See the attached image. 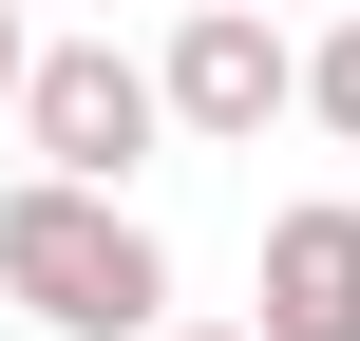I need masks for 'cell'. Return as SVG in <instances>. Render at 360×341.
<instances>
[{
    "label": "cell",
    "instance_id": "6da1fadb",
    "mask_svg": "<svg viewBox=\"0 0 360 341\" xmlns=\"http://www.w3.org/2000/svg\"><path fill=\"white\" fill-rule=\"evenodd\" d=\"M0 304L57 323V341H152V323H171V247H152L114 190L19 171V190H0Z\"/></svg>",
    "mask_w": 360,
    "mask_h": 341
},
{
    "label": "cell",
    "instance_id": "7a4b0ae2",
    "mask_svg": "<svg viewBox=\"0 0 360 341\" xmlns=\"http://www.w3.org/2000/svg\"><path fill=\"white\" fill-rule=\"evenodd\" d=\"M152 133H171L152 57H114V38H38V57H19V152H38L57 190H133Z\"/></svg>",
    "mask_w": 360,
    "mask_h": 341
},
{
    "label": "cell",
    "instance_id": "3957f363",
    "mask_svg": "<svg viewBox=\"0 0 360 341\" xmlns=\"http://www.w3.org/2000/svg\"><path fill=\"white\" fill-rule=\"evenodd\" d=\"M152 95H171V133L247 152L266 114H304V57H285V19H266V0H190V19H171V57H152Z\"/></svg>",
    "mask_w": 360,
    "mask_h": 341
},
{
    "label": "cell",
    "instance_id": "277c9868",
    "mask_svg": "<svg viewBox=\"0 0 360 341\" xmlns=\"http://www.w3.org/2000/svg\"><path fill=\"white\" fill-rule=\"evenodd\" d=\"M247 341H360V209H285V228H266Z\"/></svg>",
    "mask_w": 360,
    "mask_h": 341
},
{
    "label": "cell",
    "instance_id": "5b68a950",
    "mask_svg": "<svg viewBox=\"0 0 360 341\" xmlns=\"http://www.w3.org/2000/svg\"><path fill=\"white\" fill-rule=\"evenodd\" d=\"M304 114H323V133H360V19L323 38V57H304Z\"/></svg>",
    "mask_w": 360,
    "mask_h": 341
},
{
    "label": "cell",
    "instance_id": "8992f818",
    "mask_svg": "<svg viewBox=\"0 0 360 341\" xmlns=\"http://www.w3.org/2000/svg\"><path fill=\"white\" fill-rule=\"evenodd\" d=\"M19 57H38V38H19V0H0V114H19Z\"/></svg>",
    "mask_w": 360,
    "mask_h": 341
},
{
    "label": "cell",
    "instance_id": "52a82bcc",
    "mask_svg": "<svg viewBox=\"0 0 360 341\" xmlns=\"http://www.w3.org/2000/svg\"><path fill=\"white\" fill-rule=\"evenodd\" d=\"M152 341H247V323H152Z\"/></svg>",
    "mask_w": 360,
    "mask_h": 341
},
{
    "label": "cell",
    "instance_id": "ba28073f",
    "mask_svg": "<svg viewBox=\"0 0 360 341\" xmlns=\"http://www.w3.org/2000/svg\"><path fill=\"white\" fill-rule=\"evenodd\" d=\"M342 19H360V0H342Z\"/></svg>",
    "mask_w": 360,
    "mask_h": 341
}]
</instances>
